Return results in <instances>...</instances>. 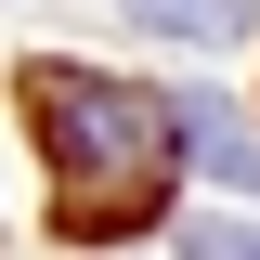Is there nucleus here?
<instances>
[{
  "instance_id": "nucleus-1",
  "label": "nucleus",
  "mask_w": 260,
  "mask_h": 260,
  "mask_svg": "<svg viewBox=\"0 0 260 260\" xmlns=\"http://www.w3.org/2000/svg\"><path fill=\"white\" fill-rule=\"evenodd\" d=\"M26 117H39V156H52V221L65 234H130L156 221V182H169V117L91 65H39L26 78Z\"/></svg>"
},
{
  "instance_id": "nucleus-2",
  "label": "nucleus",
  "mask_w": 260,
  "mask_h": 260,
  "mask_svg": "<svg viewBox=\"0 0 260 260\" xmlns=\"http://www.w3.org/2000/svg\"><path fill=\"white\" fill-rule=\"evenodd\" d=\"M143 26H169V39H247L260 26V0H130Z\"/></svg>"
},
{
  "instance_id": "nucleus-3",
  "label": "nucleus",
  "mask_w": 260,
  "mask_h": 260,
  "mask_svg": "<svg viewBox=\"0 0 260 260\" xmlns=\"http://www.w3.org/2000/svg\"><path fill=\"white\" fill-rule=\"evenodd\" d=\"M182 260H260V221H182Z\"/></svg>"
}]
</instances>
